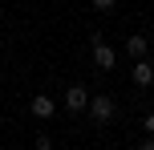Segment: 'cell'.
Listing matches in <instances>:
<instances>
[{"mask_svg":"<svg viewBox=\"0 0 154 150\" xmlns=\"http://www.w3.org/2000/svg\"><path fill=\"white\" fill-rule=\"evenodd\" d=\"M138 146H142V150H154V134H146V138H142Z\"/></svg>","mask_w":154,"mask_h":150,"instance_id":"8","label":"cell"},{"mask_svg":"<svg viewBox=\"0 0 154 150\" xmlns=\"http://www.w3.org/2000/svg\"><path fill=\"white\" fill-rule=\"evenodd\" d=\"M29 114H32V118H53V114H57V102H53L49 93H37V97L29 102Z\"/></svg>","mask_w":154,"mask_h":150,"instance_id":"4","label":"cell"},{"mask_svg":"<svg viewBox=\"0 0 154 150\" xmlns=\"http://www.w3.org/2000/svg\"><path fill=\"white\" fill-rule=\"evenodd\" d=\"M154 81V65L146 57H138V65H134V85H150Z\"/></svg>","mask_w":154,"mask_h":150,"instance_id":"6","label":"cell"},{"mask_svg":"<svg viewBox=\"0 0 154 150\" xmlns=\"http://www.w3.org/2000/svg\"><path fill=\"white\" fill-rule=\"evenodd\" d=\"M146 134H154V110H150V118H146Z\"/></svg>","mask_w":154,"mask_h":150,"instance_id":"9","label":"cell"},{"mask_svg":"<svg viewBox=\"0 0 154 150\" xmlns=\"http://www.w3.org/2000/svg\"><path fill=\"white\" fill-rule=\"evenodd\" d=\"M89 49H93V65H97L101 73H109L118 65V49H109L106 41H97V45H89Z\"/></svg>","mask_w":154,"mask_h":150,"instance_id":"3","label":"cell"},{"mask_svg":"<svg viewBox=\"0 0 154 150\" xmlns=\"http://www.w3.org/2000/svg\"><path fill=\"white\" fill-rule=\"evenodd\" d=\"M89 4H93V8H97V12H109V8H114V4H118V0H89Z\"/></svg>","mask_w":154,"mask_h":150,"instance_id":"7","label":"cell"},{"mask_svg":"<svg viewBox=\"0 0 154 150\" xmlns=\"http://www.w3.org/2000/svg\"><path fill=\"white\" fill-rule=\"evenodd\" d=\"M150 53V41L142 37V32H134L130 41H126V57H134V61H138V57H146Z\"/></svg>","mask_w":154,"mask_h":150,"instance_id":"5","label":"cell"},{"mask_svg":"<svg viewBox=\"0 0 154 150\" xmlns=\"http://www.w3.org/2000/svg\"><path fill=\"white\" fill-rule=\"evenodd\" d=\"M89 118L97 122V126H109V122L118 118V102L109 93H97V97H89Z\"/></svg>","mask_w":154,"mask_h":150,"instance_id":"1","label":"cell"},{"mask_svg":"<svg viewBox=\"0 0 154 150\" xmlns=\"http://www.w3.org/2000/svg\"><path fill=\"white\" fill-rule=\"evenodd\" d=\"M65 110H69V114H85V110H89V89H85V85H69V89H65Z\"/></svg>","mask_w":154,"mask_h":150,"instance_id":"2","label":"cell"}]
</instances>
